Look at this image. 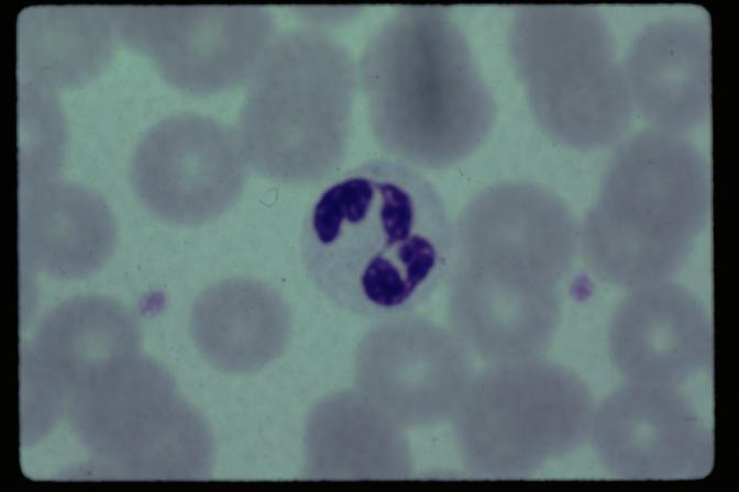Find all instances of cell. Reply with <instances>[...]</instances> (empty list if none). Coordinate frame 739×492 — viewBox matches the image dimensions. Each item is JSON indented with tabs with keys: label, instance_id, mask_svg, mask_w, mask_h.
Listing matches in <instances>:
<instances>
[{
	"label": "cell",
	"instance_id": "obj_1",
	"mask_svg": "<svg viewBox=\"0 0 739 492\" xmlns=\"http://www.w3.org/2000/svg\"><path fill=\"white\" fill-rule=\"evenodd\" d=\"M301 257L312 284L339 309L377 320L407 314L445 282L453 222L419 170L373 158L320 192L304 222Z\"/></svg>",
	"mask_w": 739,
	"mask_h": 492
},
{
	"label": "cell",
	"instance_id": "obj_2",
	"mask_svg": "<svg viewBox=\"0 0 739 492\" xmlns=\"http://www.w3.org/2000/svg\"><path fill=\"white\" fill-rule=\"evenodd\" d=\"M356 63L371 133L388 158L419 171L446 169L489 136L496 101L450 8L398 5Z\"/></svg>",
	"mask_w": 739,
	"mask_h": 492
},
{
	"label": "cell",
	"instance_id": "obj_3",
	"mask_svg": "<svg viewBox=\"0 0 739 492\" xmlns=\"http://www.w3.org/2000/svg\"><path fill=\"white\" fill-rule=\"evenodd\" d=\"M710 211V169L680 134L639 132L622 143L580 227L586 261L604 280L637 289L686 262Z\"/></svg>",
	"mask_w": 739,
	"mask_h": 492
},
{
	"label": "cell",
	"instance_id": "obj_4",
	"mask_svg": "<svg viewBox=\"0 0 739 492\" xmlns=\"http://www.w3.org/2000/svg\"><path fill=\"white\" fill-rule=\"evenodd\" d=\"M357 63L331 33L278 32L246 83L235 128L250 169L276 183L330 179L348 154Z\"/></svg>",
	"mask_w": 739,
	"mask_h": 492
},
{
	"label": "cell",
	"instance_id": "obj_5",
	"mask_svg": "<svg viewBox=\"0 0 739 492\" xmlns=\"http://www.w3.org/2000/svg\"><path fill=\"white\" fill-rule=\"evenodd\" d=\"M508 49L529 109L553 141L594 149L618 139L632 104L614 35L592 4H521Z\"/></svg>",
	"mask_w": 739,
	"mask_h": 492
},
{
	"label": "cell",
	"instance_id": "obj_6",
	"mask_svg": "<svg viewBox=\"0 0 739 492\" xmlns=\"http://www.w3.org/2000/svg\"><path fill=\"white\" fill-rule=\"evenodd\" d=\"M593 413L589 391L573 370L534 357L475 372L451 423L470 474L521 479L577 449Z\"/></svg>",
	"mask_w": 739,
	"mask_h": 492
},
{
	"label": "cell",
	"instance_id": "obj_7",
	"mask_svg": "<svg viewBox=\"0 0 739 492\" xmlns=\"http://www.w3.org/2000/svg\"><path fill=\"white\" fill-rule=\"evenodd\" d=\"M97 466L134 480L210 476L214 445L203 415L156 360L136 355L76 391L65 414Z\"/></svg>",
	"mask_w": 739,
	"mask_h": 492
},
{
	"label": "cell",
	"instance_id": "obj_8",
	"mask_svg": "<svg viewBox=\"0 0 739 492\" xmlns=\"http://www.w3.org/2000/svg\"><path fill=\"white\" fill-rule=\"evenodd\" d=\"M118 38L146 55L178 91L212 96L246 86L276 36L263 5H110Z\"/></svg>",
	"mask_w": 739,
	"mask_h": 492
},
{
	"label": "cell",
	"instance_id": "obj_9",
	"mask_svg": "<svg viewBox=\"0 0 739 492\" xmlns=\"http://www.w3.org/2000/svg\"><path fill=\"white\" fill-rule=\"evenodd\" d=\"M450 328L407 313L379 320L357 343L354 387L402 428L451 423L475 374Z\"/></svg>",
	"mask_w": 739,
	"mask_h": 492
},
{
	"label": "cell",
	"instance_id": "obj_10",
	"mask_svg": "<svg viewBox=\"0 0 739 492\" xmlns=\"http://www.w3.org/2000/svg\"><path fill=\"white\" fill-rule=\"evenodd\" d=\"M136 317L121 302L80 294L51 309L21 353L23 439H38L64 416L70 396L140 354Z\"/></svg>",
	"mask_w": 739,
	"mask_h": 492
},
{
	"label": "cell",
	"instance_id": "obj_11",
	"mask_svg": "<svg viewBox=\"0 0 739 492\" xmlns=\"http://www.w3.org/2000/svg\"><path fill=\"white\" fill-rule=\"evenodd\" d=\"M249 166L235 130L194 111L165 116L137 143L131 161L135 193L155 216L200 225L240 199Z\"/></svg>",
	"mask_w": 739,
	"mask_h": 492
},
{
	"label": "cell",
	"instance_id": "obj_12",
	"mask_svg": "<svg viewBox=\"0 0 739 492\" xmlns=\"http://www.w3.org/2000/svg\"><path fill=\"white\" fill-rule=\"evenodd\" d=\"M450 328L474 357L499 364L541 357L561 322L560 283L525 266L453 257Z\"/></svg>",
	"mask_w": 739,
	"mask_h": 492
},
{
	"label": "cell",
	"instance_id": "obj_13",
	"mask_svg": "<svg viewBox=\"0 0 739 492\" xmlns=\"http://www.w3.org/2000/svg\"><path fill=\"white\" fill-rule=\"evenodd\" d=\"M599 460L624 479H695L714 465V438L674 387L630 382L615 390L592 418Z\"/></svg>",
	"mask_w": 739,
	"mask_h": 492
},
{
	"label": "cell",
	"instance_id": "obj_14",
	"mask_svg": "<svg viewBox=\"0 0 739 492\" xmlns=\"http://www.w3.org/2000/svg\"><path fill=\"white\" fill-rule=\"evenodd\" d=\"M580 245V227L553 190L503 180L478 190L453 222V256L510 261L561 283Z\"/></svg>",
	"mask_w": 739,
	"mask_h": 492
},
{
	"label": "cell",
	"instance_id": "obj_15",
	"mask_svg": "<svg viewBox=\"0 0 739 492\" xmlns=\"http://www.w3.org/2000/svg\"><path fill=\"white\" fill-rule=\"evenodd\" d=\"M609 349L629 382L675 387L709 369L713 328L698 298L665 282L635 289L616 309Z\"/></svg>",
	"mask_w": 739,
	"mask_h": 492
},
{
	"label": "cell",
	"instance_id": "obj_16",
	"mask_svg": "<svg viewBox=\"0 0 739 492\" xmlns=\"http://www.w3.org/2000/svg\"><path fill=\"white\" fill-rule=\"evenodd\" d=\"M622 68L632 108L655 130L682 135L708 118L710 36L703 20L650 22L635 36Z\"/></svg>",
	"mask_w": 739,
	"mask_h": 492
},
{
	"label": "cell",
	"instance_id": "obj_17",
	"mask_svg": "<svg viewBox=\"0 0 739 492\" xmlns=\"http://www.w3.org/2000/svg\"><path fill=\"white\" fill-rule=\"evenodd\" d=\"M115 242L113 214L92 190L56 179L20 189L19 248L32 269L86 278L104 266Z\"/></svg>",
	"mask_w": 739,
	"mask_h": 492
},
{
	"label": "cell",
	"instance_id": "obj_18",
	"mask_svg": "<svg viewBox=\"0 0 739 492\" xmlns=\"http://www.w3.org/2000/svg\"><path fill=\"white\" fill-rule=\"evenodd\" d=\"M304 450L309 479H406L415 472L407 429L355 387L316 402L306 422Z\"/></svg>",
	"mask_w": 739,
	"mask_h": 492
},
{
	"label": "cell",
	"instance_id": "obj_19",
	"mask_svg": "<svg viewBox=\"0 0 739 492\" xmlns=\"http://www.w3.org/2000/svg\"><path fill=\"white\" fill-rule=\"evenodd\" d=\"M189 329L197 350L212 368L231 374L254 373L285 353L293 316L274 287L234 277L213 283L196 298Z\"/></svg>",
	"mask_w": 739,
	"mask_h": 492
},
{
	"label": "cell",
	"instance_id": "obj_20",
	"mask_svg": "<svg viewBox=\"0 0 739 492\" xmlns=\"http://www.w3.org/2000/svg\"><path fill=\"white\" fill-rule=\"evenodd\" d=\"M117 36L110 5H33L16 22L19 81L73 88L101 72Z\"/></svg>",
	"mask_w": 739,
	"mask_h": 492
},
{
	"label": "cell",
	"instance_id": "obj_21",
	"mask_svg": "<svg viewBox=\"0 0 739 492\" xmlns=\"http://www.w3.org/2000/svg\"><path fill=\"white\" fill-rule=\"evenodd\" d=\"M363 11L362 5H297L293 12L302 25L330 33L357 18Z\"/></svg>",
	"mask_w": 739,
	"mask_h": 492
}]
</instances>
